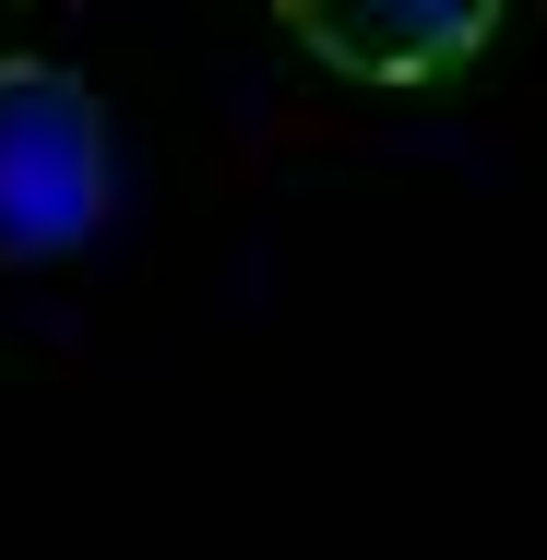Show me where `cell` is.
<instances>
[{
    "label": "cell",
    "instance_id": "6da1fadb",
    "mask_svg": "<svg viewBox=\"0 0 547 560\" xmlns=\"http://www.w3.org/2000/svg\"><path fill=\"white\" fill-rule=\"evenodd\" d=\"M108 96L60 48H0V250H60L108 215Z\"/></svg>",
    "mask_w": 547,
    "mask_h": 560
},
{
    "label": "cell",
    "instance_id": "7a4b0ae2",
    "mask_svg": "<svg viewBox=\"0 0 547 560\" xmlns=\"http://www.w3.org/2000/svg\"><path fill=\"white\" fill-rule=\"evenodd\" d=\"M286 36L310 60H333V72H357V84H440V72H464L500 36V12L488 0H369V12L286 0Z\"/></svg>",
    "mask_w": 547,
    "mask_h": 560
}]
</instances>
